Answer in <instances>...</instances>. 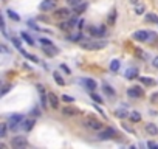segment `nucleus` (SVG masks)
<instances>
[{"label": "nucleus", "instance_id": "38", "mask_svg": "<svg viewBox=\"0 0 158 149\" xmlns=\"http://www.w3.org/2000/svg\"><path fill=\"white\" fill-rule=\"evenodd\" d=\"M9 87H11V86H9V84H6V86L3 87V90H2V95H5V93H6V92L9 90Z\"/></svg>", "mask_w": 158, "mask_h": 149}, {"label": "nucleus", "instance_id": "16", "mask_svg": "<svg viewBox=\"0 0 158 149\" xmlns=\"http://www.w3.org/2000/svg\"><path fill=\"white\" fill-rule=\"evenodd\" d=\"M34 123H36L34 120H26L25 123H23V129H25V130H31V129L34 127Z\"/></svg>", "mask_w": 158, "mask_h": 149}, {"label": "nucleus", "instance_id": "15", "mask_svg": "<svg viewBox=\"0 0 158 149\" xmlns=\"http://www.w3.org/2000/svg\"><path fill=\"white\" fill-rule=\"evenodd\" d=\"M126 76H127L129 79H133V78L138 76V70H137V69H129V70L126 72Z\"/></svg>", "mask_w": 158, "mask_h": 149}, {"label": "nucleus", "instance_id": "11", "mask_svg": "<svg viewBox=\"0 0 158 149\" xmlns=\"http://www.w3.org/2000/svg\"><path fill=\"white\" fill-rule=\"evenodd\" d=\"M68 16H70V11H68L67 8L58 9V11L54 12V17H56V19H59V20H61V19H67Z\"/></svg>", "mask_w": 158, "mask_h": 149}, {"label": "nucleus", "instance_id": "31", "mask_svg": "<svg viewBox=\"0 0 158 149\" xmlns=\"http://www.w3.org/2000/svg\"><path fill=\"white\" fill-rule=\"evenodd\" d=\"M90 97H91V100H95V101H96V103H99V104L102 103V98L99 97V95H96V93H91Z\"/></svg>", "mask_w": 158, "mask_h": 149}, {"label": "nucleus", "instance_id": "9", "mask_svg": "<svg viewBox=\"0 0 158 149\" xmlns=\"http://www.w3.org/2000/svg\"><path fill=\"white\" fill-rule=\"evenodd\" d=\"M147 37H149V33L147 31H137V33H133V39L135 40H140V42H146Z\"/></svg>", "mask_w": 158, "mask_h": 149}, {"label": "nucleus", "instance_id": "24", "mask_svg": "<svg viewBox=\"0 0 158 149\" xmlns=\"http://www.w3.org/2000/svg\"><path fill=\"white\" fill-rule=\"evenodd\" d=\"M62 112H64V113H67V115H76V113H79L77 109H71V107H67V109H64Z\"/></svg>", "mask_w": 158, "mask_h": 149}, {"label": "nucleus", "instance_id": "37", "mask_svg": "<svg viewBox=\"0 0 158 149\" xmlns=\"http://www.w3.org/2000/svg\"><path fill=\"white\" fill-rule=\"evenodd\" d=\"M152 64H153V67H155V69H158V56H155V58H153Z\"/></svg>", "mask_w": 158, "mask_h": 149}, {"label": "nucleus", "instance_id": "33", "mask_svg": "<svg viewBox=\"0 0 158 149\" xmlns=\"http://www.w3.org/2000/svg\"><path fill=\"white\" fill-rule=\"evenodd\" d=\"M67 2H68L71 6H77V5H81L82 0H67Z\"/></svg>", "mask_w": 158, "mask_h": 149}, {"label": "nucleus", "instance_id": "29", "mask_svg": "<svg viewBox=\"0 0 158 149\" xmlns=\"http://www.w3.org/2000/svg\"><path fill=\"white\" fill-rule=\"evenodd\" d=\"M61 100L65 101V103H73V101H74V98H73V97H68V95H62Z\"/></svg>", "mask_w": 158, "mask_h": 149}, {"label": "nucleus", "instance_id": "26", "mask_svg": "<svg viewBox=\"0 0 158 149\" xmlns=\"http://www.w3.org/2000/svg\"><path fill=\"white\" fill-rule=\"evenodd\" d=\"M70 26H71L70 22H59V28H61V30H68Z\"/></svg>", "mask_w": 158, "mask_h": 149}, {"label": "nucleus", "instance_id": "35", "mask_svg": "<svg viewBox=\"0 0 158 149\" xmlns=\"http://www.w3.org/2000/svg\"><path fill=\"white\" fill-rule=\"evenodd\" d=\"M12 42H14V45H16V47H17V48L20 50V51H23V50H22V47H20V42H19L17 39H12Z\"/></svg>", "mask_w": 158, "mask_h": 149}, {"label": "nucleus", "instance_id": "39", "mask_svg": "<svg viewBox=\"0 0 158 149\" xmlns=\"http://www.w3.org/2000/svg\"><path fill=\"white\" fill-rule=\"evenodd\" d=\"M149 36H150V42H153V40L156 39V34L155 33H149Z\"/></svg>", "mask_w": 158, "mask_h": 149}, {"label": "nucleus", "instance_id": "7", "mask_svg": "<svg viewBox=\"0 0 158 149\" xmlns=\"http://www.w3.org/2000/svg\"><path fill=\"white\" fill-rule=\"evenodd\" d=\"M56 8V0H44L41 3V9L42 11H50Z\"/></svg>", "mask_w": 158, "mask_h": 149}, {"label": "nucleus", "instance_id": "21", "mask_svg": "<svg viewBox=\"0 0 158 149\" xmlns=\"http://www.w3.org/2000/svg\"><path fill=\"white\" fill-rule=\"evenodd\" d=\"M146 20L147 22H158V17L153 14V12H147V14H146Z\"/></svg>", "mask_w": 158, "mask_h": 149}, {"label": "nucleus", "instance_id": "18", "mask_svg": "<svg viewBox=\"0 0 158 149\" xmlns=\"http://www.w3.org/2000/svg\"><path fill=\"white\" fill-rule=\"evenodd\" d=\"M141 83L146 84V86H155V79H152V78H141Z\"/></svg>", "mask_w": 158, "mask_h": 149}, {"label": "nucleus", "instance_id": "6", "mask_svg": "<svg viewBox=\"0 0 158 149\" xmlns=\"http://www.w3.org/2000/svg\"><path fill=\"white\" fill-rule=\"evenodd\" d=\"M22 121H23V117H22V115H12V117L9 118L8 126H9L11 129H16V127H17V124H19V123H22Z\"/></svg>", "mask_w": 158, "mask_h": 149}, {"label": "nucleus", "instance_id": "28", "mask_svg": "<svg viewBox=\"0 0 158 149\" xmlns=\"http://www.w3.org/2000/svg\"><path fill=\"white\" fill-rule=\"evenodd\" d=\"M144 12V5H138V6H135V14H143Z\"/></svg>", "mask_w": 158, "mask_h": 149}, {"label": "nucleus", "instance_id": "4", "mask_svg": "<svg viewBox=\"0 0 158 149\" xmlns=\"http://www.w3.org/2000/svg\"><path fill=\"white\" fill-rule=\"evenodd\" d=\"M11 144H12V147H16V149H22V147H25L26 144H28V141H26L25 137H14L12 141H11Z\"/></svg>", "mask_w": 158, "mask_h": 149}, {"label": "nucleus", "instance_id": "30", "mask_svg": "<svg viewBox=\"0 0 158 149\" xmlns=\"http://www.w3.org/2000/svg\"><path fill=\"white\" fill-rule=\"evenodd\" d=\"M0 137H6V124H2L0 126Z\"/></svg>", "mask_w": 158, "mask_h": 149}, {"label": "nucleus", "instance_id": "32", "mask_svg": "<svg viewBox=\"0 0 158 149\" xmlns=\"http://www.w3.org/2000/svg\"><path fill=\"white\" fill-rule=\"evenodd\" d=\"M127 115H129V113H127L126 110H118V112H116V117H120V118H126Z\"/></svg>", "mask_w": 158, "mask_h": 149}, {"label": "nucleus", "instance_id": "20", "mask_svg": "<svg viewBox=\"0 0 158 149\" xmlns=\"http://www.w3.org/2000/svg\"><path fill=\"white\" fill-rule=\"evenodd\" d=\"M20 36H22V39H23V40H26V42H28L30 45H34V40L30 37V34H26V33H20Z\"/></svg>", "mask_w": 158, "mask_h": 149}, {"label": "nucleus", "instance_id": "14", "mask_svg": "<svg viewBox=\"0 0 158 149\" xmlns=\"http://www.w3.org/2000/svg\"><path fill=\"white\" fill-rule=\"evenodd\" d=\"M146 130H147L150 135H156V134H158V127H156L153 123H149V124L146 126Z\"/></svg>", "mask_w": 158, "mask_h": 149}, {"label": "nucleus", "instance_id": "40", "mask_svg": "<svg viewBox=\"0 0 158 149\" xmlns=\"http://www.w3.org/2000/svg\"><path fill=\"white\" fill-rule=\"evenodd\" d=\"M31 113H33V115H37V117L41 115V112H39V109H33V112H31Z\"/></svg>", "mask_w": 158, "mask_h": 149}, {"label": "nucleus", "instance_id": "8", "mask_svg": "<svg viewBox=\"0 0 158 149\" xmlns=\"http://www.w3.org/2000/svg\"><path fill=\"white\" fill-rule=\"evenodd\" d=\"M48 103H50V106L53 107V109H58V107H59V98L53 92L48 93Z\"/></svg>", "mask_w": 158, "mask_h": 149}, {"label": "nucleus", "instance_id": "17", "mask_svg": "<svg viewBox=\"0 0 158 149\" xmlns=\"http://www.w3.org/2000/svg\"><path fill=\"white\" fill-rule=\"evenodd\" d=\"M110 70H112V72H118V70H120V61H118V59H113V61L110 62Z\"/></svg>", "mask_w": 158, "mask_h": 149}, {"label": "nucleus", "instance_id": "19", "mask_svg": "<svg viewBox=\"0 0 158 149\" xmlns=\"http://www.w3.org/2000/svg\"><path fill=\"white\" fill-rule=\"evenodd\" d=\"M53 76H54V81L59 84V86H64L65 84V81H64V78L59 75V73H53Z\"/></svg>", "mask_w": 158, "mask_h": 149}, {"label": "nucleus", "instance_id": "12", "mask_svg": "<svg viewBox=\"0 0 158 149\" xmlns=\"http://www.w3.org/2000/svg\"><path fill=\"white\" fill-rule=\"evenodd\" d=\"M84 83H85V86H87L88 90H95V89L98 87V84H96V81H95V79H90V78H88V79L84 81Z\"/></svg>", "mask_w": 158, "mask_h": 149}, {"label": "nucleus", "instance_id": "43", "mask_svg": "<svg viewBox=\"0 0 158 149\" xmlns=\"http://www.w3.org/2000/svg\"><path fill=\"white\" fill-rule=\"evenodd\" d=\"M130 2H132V3H135V5H137V3H138V0H130Z\"/></svg>", "mask_w": 158, "mask_h": 149}, {"label": "nucleus", "instance_id": "13", "mask_svg": "<svg viewBox=\"0 0 158 149\" xmlns=\"http://www.w3.org/2000/svg\"><path fill=\"white\" fill-rule=\"evenodd\" d=\"M44 51L47 53V55H50V56H54V55H58V48H54L53 45H45Z\"/></svg>", "mask_w": 158, "mask_h": 149}, {"label": "nucleus", "instance_id": "5", "mask_svg": "<svg viewBox=\"0 0 158 149\" xmlns=\"http://www.w3.org/2000/svg\"><path fill=\"white\" fill-rule=\"evenodd\" d=\"M115 135V130L112 129V127H109V129H104V130H99V134H98V138L99 140H109V138H112Z\"/></svg>", "mask_w": 158, "mask_h": 149}, {"label": "nucleus", "instance_id": "22", "mask_svg": "<svg viewBox=\"0 0 158 149\" xmlns=\"http://www.w3.org/2000/svg\"><path fill=\"white\" fill-rule=\"evenodd\" d=\"M130 120L133 121V123L140 121V120H141V115H140V112H132V113H130Z\"/></svg>", "mask_w": 158, "mask_h": 149}, {"label": "nucleus", "instance_id": "1", "mask_svg": "<svg viewBox=\"0 0 158 149\" xmlns=\"http://www.w3.org/2000/svg\"><path fill=\"white\" fill-rule=\"evenodd\" d=\"M84 48L87 50H101L104 47H107V42L105 40H95V42H84L82 44Z\"/></svg>", "mask_w": 158, "mask_h": 149}, {"label": "nucleus", "instance_id": "27", "mask_svg": "<svg viewBox=\"0 0 158 149\" xmlns=\"http://www.w3.org/2000/svg\"><path fill=\"white\" fill-rule=\"evenodd\" d=\"M87 8V3H81V5H77V6H74V9H76V12H82L84 9Z\"/></svg>", "mask_w": 158, "mask_h": 149}, {"label": "nucleus", "instance_id": "34", "mask_svg": "<svg viewBox=\"0 0 158 149\" xmlns=\"http://www.w3.org/2000/svg\"><path fill=\"white\" fill-rule=\"evenodd\" d=\"M41 44H42V45H53L51 40H48V39H41Z\"/></svg>", "mask_w": 158, "mask_h": 149}, {"label": "nucleus", "instance_id": "10", "mask_svg": "<svg viewBox=\"0 0 158 149\" xmlns=\"http://www.w3.org/2000/svg\"><path fill=\"white\" fill-rule=\"evenodd\" d=\"M37 90H39V95H41V103L44 107H47V103H48V95L45 93L44 90V86H37Z\"/></svg>", "mask_w": 158, "mask_h": 149}, {"label": "nucleus", "instance_id": "36", "mask_svg": "<svg viewBox=\"0 0 158 149\" xmlns=\"http://www.w3.org/2000/svg\"><path fill=\"white\" fill-rule=\"evenodd\" d=\"M70 39H71V40H76V42H77V40L81 39V34H73V36H70Z\"/></svg>", "mask_w": 158, "mask_h": 149}, {"label": "nucleus", "instance_id": "2", "mask_svg": "<svg viewBox=\"0 0 158 149\" xmlns=\"http://www.w3.org/2000/svg\"><path fill=\"white\" fill-rule=\"evenodd\" d=\"M84 123H85V126H88L90 129H95V130H101V129H102V123H101V121H98L96 118H93V117H87Z\"/></svg>", "mask_w": 158, "mask_h": 149}, {"label": "nucleus", "instance_id": "42", "mask_svg": "<svg viewBox=\"0 0 158 149\" xmlns=\"http://www.w3.org/2000/svg\"><path fill=\"white\" fill-rule=\"evenodd\" d=\"M2 51H3V53H8V50H6V47H5V45H2Z\"/></svg>", "mask_w": 158, "mask_h": 149}, {"label": "nucleus", "instance_id": "3", "mask_svg": "<svg viewBox=\"0 0 158 149\" xmlns=\"http://www.w3.org/2000/svg\"><path fill=\"white\" fill-rule=\"evenodd\" d=\"M127 95H129L130 98H133V100H137V98H143V97H144V90H143L141 87L135 86V87H130V89L127 90Z\"/></svg>", "mask_w": 158, "mask_h": 149}, {"label": "nucleus", "instance_id": "23", "mask_svg": "<svg viewBox=\"0 0 158 149\" xmlns=\"http://www.w3.org/2000/svg\"><path fill=\"white\" fill-rule=\"evenodd\" d=\"M6 12H8V16H9L12 20H16V22H19V20H20V17H19V16H17V14H16V12L12 11V9H8Z\"/></svg>", "mask_w": 158, "mask_h": 149}, {"label": "nucleus", "instance_id": "25", "mask_svg": "<svg viewBox=\"0 0 158 149\" xmlns=\"http://www.w3.org/2000/svg\"><path fill=\"white\" fill-rule=\"evenodd\" d=\"M102 89H104V92L107 93V95H110V97H113V95H115V90H113V89H112L110 86H107V84H105V86H104Z\"/></svg>", "mask_w": 158, "mask_h": 149}, {"label": "nucleus", "instance_id": "41", "mask_svg": "<svg viewBox=\"0 0 158 149\" xmlns=\"http://www.w3.org/2000/svg\"><path fill=\"white\" fill-rule=\"evenodd\" d=\"M152 101H158V93H155L153 97H152Z\"/></svg>", "mask_w": 158, "mask_h": 149}]
</instances>
